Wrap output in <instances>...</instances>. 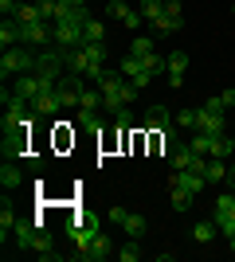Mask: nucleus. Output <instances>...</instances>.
I'll use <instances>...</instances> for the list:
<instances>
[{
    "label": "nucleus",
    "instance_id": "nucleus-1",
    "mask_svg": "<svg viewBox=\"0 0 235 262\" xmlns=\"http://www.w3.org/2000/svg\"><path fill=\"white\" fill-rule=\"evenodd\" d=\"M94 86L102 90V110H110V114L125 110L130 102L137 98V86L122 75V71H118V67H114V71H102V75L94 78Z\"/></svg>",
    "mask_w": 235,
    "mask_h": 262
},
{
    "label": "nucleus",
    "instance_id": "nucleus-2",
    "mask_svg": "<svg viewBox=\"0 0 235 262\" xmlns=\"http://www.w3.org/2000/svg\"><path fill=\"white\" fill-rule=\"evenodd\" d=\"M35 59H39V51L35 47H4V55H0V78L8 82V78H20L28 75V71H35Z\"/></svg>",
    "mask_w": 235,
    "mask_h": 262
},
{
    "label": "nucleus",
    "instance_id": "nucleus-3",
    "mask_svg": "<svg viewBox=\"0 0 235 262\" xmlns=\"http://www.w3.org/2000/svg\"><path fill=\"white\" fill-rule=\"evenodd\" d=\"M82 90H87L82 75L67 71V75L59 78V86H55V98H59V106H63V110H78V106H82Z\"/></svg>",
    "mask_w": 235,
    "mask_h": 262
},
{
    "label": "nucleus",
    "instance_id": "nucleus-4",
    "mask_svg": "<svg viewBox=\"0 0 235 262\" xmlns=\"http://www.w3.org/2000/svg\"><path fill=\"white\" fill-rule=\"evenodd\" d=\"M216 227H220V235H235V192H224V196H216Z\"/></svg>",
    "mask_w": 235,
    "mask_h": 262
},
{
    "label": "nucleus",
    "instance_id": "nucleus-5",
    "mask_svg": "<svg viewBox=\"0 0 235 262\" xmlns=\"http://www.w3.org/2000/svg\"><path fill=\"white\" fill-rule=\"evenodd\" d=\"M118 71H122V75L130 78V82H134L137 90H145L149 82H153V78H157L153 71H149V67L141 63V59H137V55H130V51H125V59H122V63H118Z\"/></svg>",
    "mask_w": 235,
    "mask_h": 262
},
{
    "label": "nucleus",
    "instance_id": "nucleus-6",
    "mask_svg": "<svg viewBox=\"0 0 235 262\" xmlns=\"http://www.w3.org/2000/svg\"><path fill=\"white\" fill-rule=\"evenodd\" d=\"M110 254H118V251H114V243H110V235H102V231H98V235L90 239V247H87V251H78L75 258L78 262H106Z\"/></svg>",
    "mask_w": 235,
    "mask_h": 262
},
{
    "label": "nucleus",
    "instance_id": "nucleus-7",
    "mask_svg": "<svg viewBox=\"0 0 235 262\" xmlns=\"http://www.w3.org/2000/svg\"><path fill=\"white\" fill-rule=\"evenodd\" d=\"M192 129H200V133H227V118L224 114H216V110L208 106H196V125Z\"/></svg>",
    "mask_w": 235,
    "mask_h": 262
},
{
    "label": "nucleus",
    "instance_id": "nucleus-8",
    "mask_svg": "<svg viewBox=\"0 0 235 262\" xmlns=\"http://www.w3.org/2000/svg\"><path fill=\"white\" fill-rule=\"evenodd\" d=\"M184 71H188V55H184V51H168V71H165L168 90L184 86Z\"/></svg>",
    "mask_w": 235,
    "mask_h": 262
},
{
    "label": "nucleus",
    "instance_id": "nucleus-9",
    "mask_svg": "<svg viewBox=\"0 0 235 262\" xmlns=\"http://www.w3.org/2000/svg\"><path fill=\"white\" fill-rule=\"evenodd\" d=\"M28 133H32V129L4 133V141H0V153H4V161H16V157H24V153H28Z\"/></svg>",
    "mask_w": 235,
    "mask_h": 262
},
{
    "label": "nucleus",
    "instance_id": "nucleus-10",
    "mask_svg": "<svg viewBox=\"0 0 235 262\" xmlns=\"http://www.w3.org/2000/svg\"><path fill=\"white\" fill-rule=\"evenodd\" d=\"M192 161H196L192 145H173V149H168V168H173V172H180V168H192Z\"/></svg>",
    "mask_w": 235,
    "mask_h": 262
},
{
    "label": "nucleus",
    "instance_id": "nucleus-11",
    "mask_svg": "<svg viewBox=\"0 0 235 262\" xmlns=\"http://www.w3.org/2000/svg\"><path fill=\"white\" fill-rule=\"evenodd\" d=\"M220 239V227H216V219H200L196 227H192V243H200V247H212Z\"/></svg>",
    "mask_w": 235,
    "mask_h": 262
},
{
    "label": "nucleus",
    "instance_id": "nucleus-12",
    "mask_svg": "<svg viewBox=\"0 0 235 262\" xmlns=\"http://www.w3.org/2000/svg\"><path fill=\"white\" fill-rule=\"evenodd\" d=\"M16 223H20V219H16V211H12L8 196H4V200H0V243H4V247H8V235L16 231Z\"/></svg>",
    "mask_w": 235,
    "mask_h": 262
},
{
    "label": "nucleus",
    "instance_id": "nucleus-13",
    "mask_svg": "<svg viewBox=\"0 0 235 262\" xmlns=\"http://www.w3.org/2000/svg\"><path fill=\"white\" fill-rule=\"evenodd\" d=\"M0 47H20V24L12 20V16L0 20Z\"/></svg>",
    "mask_w": 235,
    "mask_h": 262
},
{
    "label": "nucleus",
    "instance_id": "nucleus-14",
    "mask_svg": "<svg viewBox=\"0 0 235 262\" xmlns=\"http://www.w3.org/2000/svg\"><path fill=\"white\" fill-rule=\"evenodd\" d=\"M204 176H208V184H227V164L208 157V161H204Z\"/></svg>",
    "mask_w": 235,
    "mask_h": 262
},
{
    "label": "nucleus",
    "instance_id": "nucleus-15",
    "mask_svg": "<svg viewBox=\"0 0 235 262\" xmlns=\"http://www.w3.org/2000/svg\"><path fill=\"white\" fill-rule=\"evenodd\" d=\"M20 184H24V172L12 161H4V164H0V188H8V192H12V188H20Z\"/></svg>",
    "mask_w": 235,
    "mask_h": 262
},
{
    "label": "nucleus",
    "instance_id": "nucleus-16",
    "mask_svg": "<svg viewBox=\"0 0 235 262\" xmlns=\"http://www.w3.org/2000/svg\"><path fill=\"white\" fill-rule=\"evenodd\" d=\"M192 200H196V196H192L188 188H168V204H173V211H188Z\"/></svg>",
    "mask_w": 235,
    "mask_h": 262
},
{
    "label": "nucleus",
    "instance_id": "nucleus-17",
    "mask_svg": "<svg viewBox=\"0 0 235 262\" xmlns=\"http://www.w3.org/2000/svg\"><path fill=\"white\" fill-rule=\"evenodd\" d=\"M122 227H125V235H130V239H141V235L149 231V223H145V215H137V211H130Z\"/></svg>",
    "mask_w": 235,
    "mask_h": 262
},
{
    "label": "nucleus",
    "instance_id": "nucleus-18",
    "mask_svg": "<svg viewBox=\"0 0 235 262\" xmlns=\"http://www.w3.org/2000/svg\"><path fill=\"white\" fill-rule=\"evenodd\" d=\"M78 125L82 129H102V110H87V106H78Z\"/></svg>",
    "mask_w": 235,
    "mask_h": 262
},
{
    "label": "nucleus",
    "instance_id": "nucleus-19",
    "mask_svg": "<svg viewBox=\"0 0 235 262\" xmlns=\"http://www.w3.org/2000/svg\"><path fill=\"white\" fill-rule=\"evenodd\" d=\"M157 43H153V35H134V43H130V55H137V59H145V55H153Z\"/></svg>",
    "mask_w": 235,
    "mask_h": 262
},
{
    "label": "nucleus",
    "instance_id": "nucleus-20",
    "mask_svg": "<svg viewBox=\"0 0 235 262\" xmlns=\"http://www.w3.org/2000/svg\"><path fill=\"white\" fill-rule=\"evenodd\" d=\"M141 16H145V24H157L165 16V0H141Z\"/></svg>",
    "mask_w": 235,
    "mask_h": 262
},
{
    "label": "nucleus",
    "instance_id": "nucleus-21",
    "mask_svg": "<svg viewBox=\"0 0 235 262\" xmlns=\"http://www.w3.org/2000/svg\"><path fill=\"white\" fill-rule=\"evenodd\" d=\"M12 20H16V24H35V20H44V16H39V4H20Z\"/></svg>",
    "mask_w": 235,
    "mask_h": 262
},
{
    "label": "nucleus",
    "instance_id": "nucleus-22",
    "mask_svg": "<svg viewBox=\"0 0 235 262\" xmlns=\"http://www.w3.org/2000/svg\"><path fill=\"white\" fill-rule=\"evenodd\" d=\"M118 24H122L125 32H141V24H145V16H141V8H130V12H125V16H122Z\"/></svg>",
    "mask_w": 235,
    "mask_h": 262
},
{
    "label": "nucleus",
    "instance_id": "nucleus-23",
    "mask_svg": "<svg viewBox=\"0 0 235 262\" xmlns=\"http://www.w3.org/2000/svg\"><path fill=\"white\" fill-rule=\"evenodd\" d=\"M102 35H106V28H102V20H94V16H90V20H87V43H106Z\"/></svg>",
    "mask_w": 235,
    "mask_h": 262
},
{
    "label": "nucleus",
    "instance_id": "nucleus-24",
    "mask_svg": "<svg viewBox=\"0 0 235 262\" xmlns=\"http://www.w3.org/2000/svg\"><path fill=\"white\" fill-rule=\"evenodd\" d=\"M82 106H87V110H102V90L87 86V90H82Z\"/></svg>",
    "mask_w": 235,
    "mask_h": 262
},
{
    "label": "nucleus",
    "instance_id": "nucleus-25",
    "mask_svg": "<svg viewBox=\"0 0 235 262\" xmlns=\"http://www.w3.org/2000/svg\"><path fill=\"white\" fill-rule=\"evenodd\" d=\"M118 258H122V262H137V258H141V247H137V239L125 243L122 251H118Z\"/></svg>",
    "mask_w": 235,
    "mask_h": 262
},
{
    "label": "nucleus",
    "instance_id": "nucleus-26",
    "mask_svg": "<svg viewBox=\"0 0 235 262\" xmlns=\"http://www.w3.org/2000/svg\"><path fill=\"white\" fill-rule=\"evenodd\" d=\"M35 4H39V16H44V20L55 24V4H59V0H35Z\"/></svg>",
    "mask_w": 235,
    "mask_h": 262
},
{
    "label": "nucleus",
    "instance_id": "nucleus-27",
    "mask_svg": "<svg viewBox=\"0 0 235 262\" xmlns=\"http://www.w3.org/2000/svg\"><path fill=\"white\" fill-rule=\"evenodd\" d=\"M177 125H188V129H192V125H196V106L180 110V114H177Z\"/></svg>",
    "mask_w": 235,
    "mask_h": 262
},
{
    "label": "nucleus",
    "instance_id": "nucleus-28",
    "mask_svg": "<svg viewBox=\"0 0 235 262\" xmlns=\"http://www.w3.org/2000/svg\"><path fill=\"white\" fill-rule=\"evenodd\" d=\"M165 12L173 20H184V4H180V0H165Z\"/></svg>",
    "mask_w": 235,
    "mask_h": 262
},
{
    "label": "nucleus",
    "instance_id": "nucleus-29",
    "mask_svg": "<svg viewBox=\"0 0 235 262\" xmlns=\"http://www.w3.org/2000/svg\"><path fill=\"white\" fill-rule=\"evenodd\" d=\"M125 215H130V211H125L122 204H114V208L106 211V219H110V223H125Z\"/></svg>",
    "mask_w": 235,
    "mask_h": 262
},
{
    "label": "nucleus",
    "instance_id": "nucleus-30",
    "mask_svg": "<svg viewBox=\"0 0 235 262\" xmlns=\"http://www.w3.org/2000/svg\"><path fill=\"white\" fill-rule=\"evenodd\" d=\"M114 121H118L122 129H130V125H134V114H130V106H125V110H118V114H114Z\"/></svg>",
    "mask_w": 235,
    "mask_h": 262
},
{
    "label": "nucleus",
    "instance_id": "nucleus-31",
    "mask_svg": "<svg viewBox=\"0 0 235 262\" xmlns=\"http://www.w3.org/2000/svg\"><path fill=\"white\" fill-rule=\"evenodd\" d=\"M204 106H208V110H216V114H224V98H220V94H212V98H208V102H204Z\"/></svg>",
    "mask_w": 235,
    "mask_h": 262
},
{
    "label": "nucleus",
    "instance_id": "nucleus-32",
    "mask_svg": "<svg viewBox=\"0 0 235 262\" xmlns=\"http://www.w3.org/2000/svg\"><path fill=\"white\" fill-rule=\"evenodd\" d=\"M227 251H231V254H235V235H227Z\"/></svg>",
    "mask_w": 235,
    "mask_h": 262
},
{
    "label": "nucleus",
    "instance_id": "nucleus-33",
    "mask_svg": "<svg viewBox=\"0 0 235 262\" xmlns=\"http://www.w3.org/2000/svg\"><path fill=\"white\" fill-rule=\"evenodd\" d=\"M227 184H231V188H235V164H231V172H227Z\"/></svg>",
    "mask_w": 235,
    "mask_h": 262
},
{
    "label": "nucleus",
    "instance_id": "nucleus-34",
    "mask_svg": "<svg viewBox=\"0 0 235 262\" xmlns=\"http://www.w3.org/2000/svg\"><path fill=\"white\" fill-rule=\"evenodd\" d=\"M71 4H78V8H87V0H71Z\"/></svg>",
    "mask_w": 235,
    "mask_h": 262
},
{
    "label": "nucleus",
    "instance_id": "nucleus-35",
    "mask_svg": "<svg viewBox=\"0 0 235 262\" xmlns=\"http://www.w3.org/2000/svg\"><path fill=\"white\" fill-rule=\"evenodd\" d=\"M231 164H235V145H231Z\"/></svg>",
    "mask_w": 235,
    "mask_h": 262
},
{
    "label": "nucleus",
    "instance_id": "nucleus-36",
    "mask_svg": "<svg viewBox=\"0 0 235 262\" xmlns=\"http://www.w3.org/2000/svg\"><path fill=\"white\" fill-rule=\"evenodd\" d=\"M231 16H235V4H231Z\"/></svg>",
    "mask_w": 235,
    "mask_h": 262
}]
</instances>
